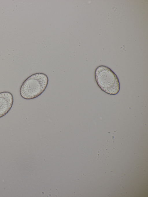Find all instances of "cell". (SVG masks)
Segmentation results:
<instances>
[{"instance_id":"1","label":"cell","mask_w":148,"mask_h":197,"mask_svg":"<svg viewBox=\"0 0 148 197\" xmlns=\"http://www.w3.org/2000/svg\"><path fill=\"white\" fill-rule=\"evenodd\" d=\"M48 82V77L44 73H39L32 74L23 83L20 89V94L26 99L35 98L45 90Z\"/></svg>"},{"instance_id":"2","label":"cell","mask_w":148,"mask_h":197,"mask_svg":"<svg viewBox=\"0 0 148 197\" xmlns=\"http://www.w3.org/2000/svg\"><path fill=\"white\" fill-rule=\"evenodd\" d=\"M96 81L100 88L106 93L117 94L120 89L119 79L109 68L104 65L98 66L95 71Z\"/></svg>"},{"instance_id":"3","label":"cell","mask_w":148,"mask_h":197,"mask_svg":"<svg viewBox=\"0 0 148 197\" xmlns=\"http://www.w3.org/2000/svg\"><path fill=\"white\" fill-rule=\"evenodd\" d=\"M14 99L12 94L8 92L0 93V118L5 115L12 107Z\"/></svg>"}]
</instances>
